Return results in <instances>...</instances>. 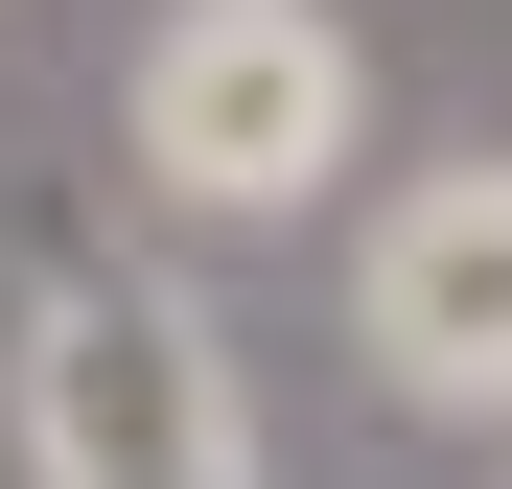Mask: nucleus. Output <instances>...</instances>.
<instances>
[{"instance_id": "nucleus-1", "label": "nucleus", "mask_w": 512, "mask_h": 489, "mask_svg": "<svg viewBox=\"0 0 512 489\" xmlns=\"http://www.w3.org/2000/svg\"><path fill=\"white\" fill-rule=\"evenodd\" d=\"M350 140H373V47L326 0H163L140 24V187L163 210H210V233L326 210Z\"/></svg>"}, {"instance_id": "nucleus-2", "label": "nucleus", "mask_w": 512, "mask_h": 489, "mask_svg": "<svg viewBox=\"0 0 512 489\" xmlns=\"http://www.w3.org/2000/svg\"><path fill=\"white\" fill-rule=\"evenodd\" d=\"M24 466L47 489H256L233 373H210V326L163 280H47V326H24Z\"/></svg>"}, {"instance_id": "nucleus-3", "label": "nucleus", "mask_w": 512, "mask_h": 489, "mask_svg": "<svg viewBox=\"0 0 512 489\" xmlns=\"http://www.w3.org/2000/svg\"><path fill=\"white\" fill-rule=\"evenodd\" d=\"M350 350L396 420H512V163H419L350 233Z\"/></svg>"}]
</instances>
